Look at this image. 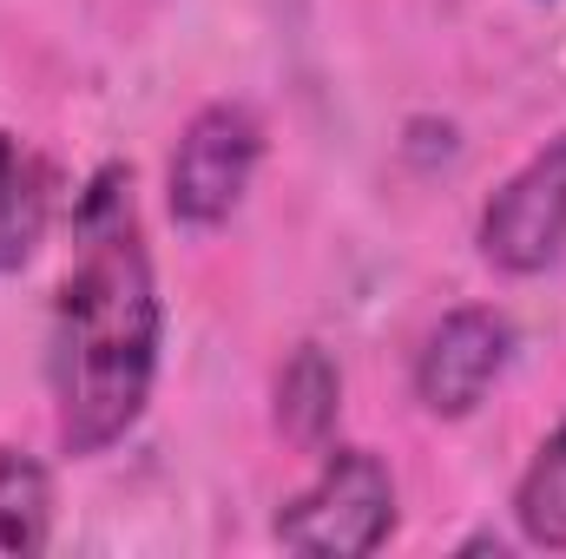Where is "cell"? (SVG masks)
Wrapping results in <instances>:
<instances>
[{"label": "cell", "instance_id": "obj_9", "mask_svg": "<svg viewBox=\"0 0 566 559\" xmlns=\"http://www.w3.org/2000/svg\"><path fill=\"white\" fill-rule=\"evenodd\" d=\"M514 520L527 534V547L566 553V428H554L534 454V467L514 487Z\"/></svg>", "mask_w": 566, "mask_h": 559}, {"label": "cell", "instance_id": "obj_6", "mask_svg": "<svg viewBox=\"0 0 566 559\" xmlns=\"http://www.w3.org/2000/svg\"><path fill=\"white\" fill-rule=\"evenodd\" d=\"M46 158L27 139L0 133V271H20L46 231Z\"/></svg>", "mask_w": 566, "mask_h": 559}, {"label": "cell", "instance_id": "obj_4", "mask_svg": "<svg viewBox=\"0 0 566 559\" xmlns=\"http://www.w3.org/2000/svg\"><path fill=\"white\" fill-rule=\"evenodd\" d=\"M566 251V133L547 139L481 211V257L507 277H541Z\"/></svg>", "mask_w": 566, "mask_h": 559}, {"label": "cell", "instance_id": "obj_1", "mask_svg": "<svg viewBox=\"0 0 566 559\" xmlns=\"http://www.w3.org/2000/svg\"><path fill=\"white\" fill-rule=\"evenodd\" d=\"M158 289L133 211V171L99 165L73 211V264L53 303V395L60 447L106 454L151 402L158 376Z\"/></svg>", "mask_w": 566, "mask_h": 559}, {"label": "cell", "instance_id": "obj_7", "mask_svg": "<svg viewBox=\"0 0 566 559\" xmlns=\"http://www.w3.org/2000/svg\"><path fill=\"white\" fill-rule=\"evenodd\" d=\"M336 402H343L336 362H329L316 342H303L277 376V428L296 441V447H323L329 428H336Z\"/></svg>", "mask_w": 566, "mask_h": 559}, {"label": "cell", "instance_id": "obj_5", "mask_svg": "<svg viewBox=\"0 0 566 559\" xmlns=\"http://www.w3.org/2000/svg\"><path fill=\"white\" fill-rule=\"evenodd\" d=\"M507 356H514V323L501 316V309H454V316H441V329L428 336L422 362H416V395H422L428 415L441 421H461L481 409V395L501 382V369H507Z\"/></svg>", "mask_w": 566, "mask_h": 559}, {"label": "cell", "instance_id": "obj_2", "mask_svg": "<svg viewBox=\"0 0 566 559\" xmlns=\"http://www.w3.org/2000/svg\"><path fill=\"white\" fill-rule=\"evenodd\" d=\"M396 534V481L369 447L323 454V474L277 514V547L316 559H363Z\"/></svg>", "mask_w": 566, "mask_h": 559}, {"label": "cell", "instance_id": "obj_3", "mask_svg": "<svg viewBox=\"0 0 566 559\" xmlns=\"http://www.w3.org/2000/svg\"><path fill=\"white\" fill-rule=\"evenodd\" d=\"M258 158H264V126H258V113H251V106H238V99L205 106V113L178 133L171 171H165L171 218H178V224H191V231L224 224V218L244 204Z\"/></svg>", "mask_w": 566, "mask_h": 559}, {"label": "cell", "instance_id": "obj_8", "mask_svg": "<svg viewBox=\"0 0 566 559\" xmlns=\"http://www.w3.org/2000/svg\"><path fill=\"white\" fill-rule=\"evenodd\" d=\"M53 534V481L27 447H0V553H40Z\"/></svg>", "mask_w": 566, "mask_h": 559}]
</instances>
